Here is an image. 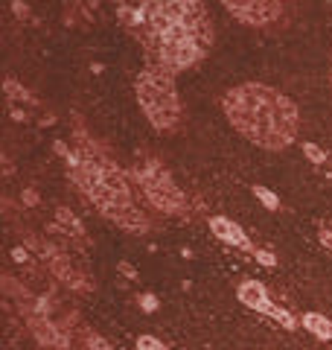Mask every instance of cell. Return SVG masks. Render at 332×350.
Returning a JSON list of instances; mask_svg holds the SVG:
<instances>
[{"mask_svg":"<svg viewBox=\"0 0 332 350\" xmlns=\"http://www.w3.org/2000/svg\"><path fill=\"white\" fill-rule=\"evenodd\" d=\"M117 18L143 47L152 68L178 73L213 47L204 0H111Z\"/></svg>","mask_w":332,"mask_h":350,"instance_id":"cell-1","label":"cell"},{"mask_svg":"<svg viewBox=\"0 0 332 350\" xmlns=\"http://www.w3.org/2000/svg\"><path fill=\"white\" fill-rule=\"evenodd\" d=\"M221 108L242 137L268 152H283L292 146L301 129V111L292 96L262 82H242L230 88L221 100Z\"/></svg>","mask_w":332,"mask_h":350,"instance_id":"cell-2","label":"cell"},{"mask_svg":"<svg viewBox=\"0 0 332 350\" xmlns=\"http://www.w3.org/2000/svg\"><path fill=\"white\" fill-rule=\"evenodd\" d=\"M73 178L87 196H91L99 211H102L108 219H114L117 225L131 228V231H143V228H146V216H143L135 207V202H131V193H128L120 172L105 167V163L85 161L82 167H76Z\"/></svg>","mask_w":332,"mask_h":350,"instance_id":"cell-3","label":"cell"},{"mask_svg":"<svg viewBox=\"0 0 332 350\" xmlns=\"http://www.w3.org/2000/svg\"><path fill=\"white\" fill-rule=\"evenodd\" d=\"M137 103L143 108V114L149 117V123L158 131H175L181 123V100H178V88H175V73L161 70V68H149L140 70L137 82Z\"/></svg>","mask_w":332,"mask_h":350,"instance_id":"cell-4","label":"cell"},{"mask_svg":"<svg viewBox=\"0 0 332 350\" xmlns=\"http://www.w3.org/2000/svg\"><path fill=\"white\" fill-rule=\"evenodd\" d=\"M137 178L143 184V190H146V196L152 199V204H158L161 211L166 213H172V211H181V204H184V196L181 190L172 184V178L166 175L158 163H149V167H143L137 172Z\"/></svg>","mask_w":332,"mask_h":350,"instance_id":"cell-5","label":"cell"},{"mask_svg":"<svg viewBox=\"0 0 332 350\" xmlns=\"http://www.w3.org/2000/svg\"><path fill=\"white\" fill-rule=\"evenodd\" d=\"M225 9L234 18H239L248 27H265L283 15L286 0H221Z\"/></svg>","mask_w":332,"mask_h":350,"instance_id":"cell-6","label":"cell"},{"mask_svg":"<svg viewBox=\"0 0 332 350\" xmlns=\"http://www.w3.org/2000/svg\"><path fill=\"white\" fill-rule=\"evenodd\" d=\"M239 301L245 306H251V310L265 312V315H271V319L283 321L286 327H294V319H289L280 306H274L268 301V292H265V286H262V283H257V280H245V283H242V286H239Z\"/></svg>","mask_w":332,"mask_h":350,"instance_id":"cell-7","label":"cell"},{"mask_svg":"<svg viewBox=\"0 0 332 350\" xmlns=\"http://www.w3.org/2000/svg\"><path fill=\"white\" fill-rule=\"evenodd\" d=\"M210 228H213V234H216L219 239H225V243L236 245V248L251 251V239H248L245 234H242V228H239V225H234L230 219H225V216H213V219H210Z\"/></svg>","mask_w":332,"mask_h":350,"instance_id":"cell-8","label":"cell"},{"mask_svg":"<svg viewBox=\"0 0 332 350\" xmlns=\"http://www.w3.org/2000/svg\"><path fill=\"white\" fill-rule=\"evenodd\" d=\"M303 327L309 333H315L318 338H327V342H332V321H327L324 315H318V312L303 315Z\"/></svg>","mask_w":332,"mask_h":350,"instance_id":"cell-9","label":"cell"},{"mask_svg":"<svg viewBox=\"0 0 332 350\" xmlns=\"http://www.w3.org/2000/svg\"><path fill=\"white\" fill-rule=\"evenodd\" d=\"M36 330H38V336H41V342H50V345H55V347H64V342H59L61 336H55V330H53L50 324L44 327V324H38V321H36Z\"/></svg>","mask_w":332,"mask_h":350,"instance_id":"cell-10","label":"cell"},{"mask_svg":"<svg viewBox=\"0 0 332 350\" xmlns=\"http://www.w3.org/2000/svg\"><path fill=\"white\" fill-rule=\"evenodd\" d=\"M253 193H257V199L268 207V211H277V196L271 190H265V187H253Z\"/></svg>","mask_w":332,"mask_h":350,"instance_id":"cell-11","label":"cell"},{"mask_svg":"<svg viewBox=\"0 0 332 350\" xmlns=\"http://www.w3.org/2000/svg\"><path fill=\"white\" fill-rule=\"evenodd\" d=\"M303 152H306V158L312 161V163H324V158H327L315 144H303Z\"/></svg>","mask_w":332,"mask_h":350,"instance_id":"cell-12","label":"cell"},{"mask_svg":"<svg viewBox=\"0 0 332 350\" xmlns=\"http://www.w3.org/2000/svg\"><path fill=\"white\" fill-rule=\"evenodd\" d=\"M137 350H163V345H158L152 336H140L137 338Z\"/></svg>","mask_w":332,"mask_h":350,"instance_id":"cell-13","label":"cell"},{"mask_svg":"<svg viewBox=\"0 0 332 350\" xmlns=\"http://www.w3.org/2000/svg\"><path fill=\"white\" fill-rule=\"evenodd\" d=\"M91 347H94V350H108V345H105L99 336H91Z\"/></svg>","mask_w":332,"mask_h":350,"instance_id":"cell-14","label":"cell"},{"mask_svg":"<svg viewBox=\"0 0 332 350\" xmlns=\"http://www.w3.org/2000/svg\"><path fill=\"white\" fill-rule=\"evenodd\" d=\"M320 243H324L332 251V231H320Z\"/></svg>","mask_w":332,"mask_h":350,"instance_id":"cell-15","label":"cell"},{"mask_svg":"<svg viewBox=\"0 0 332 350\" xmlns=\"http://www.w3.org/2000/svg\"><path fill=\"white\" fill-rule=\"evenodd\" d=\"M257 260H260V262H268V266L274 262V257H271V254H265V251H257Z\"/></svg>","mask_w":332,"mask_h":350,"instance_id":"cell-16","label":"cell"}]
</instances>
